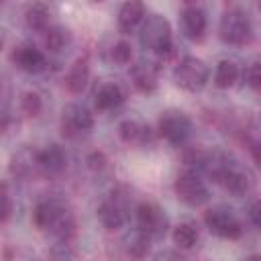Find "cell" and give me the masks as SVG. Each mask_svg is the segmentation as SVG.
I'll use <instances>...</instances> for the list:
<instances>
[{"label": "cell", "mask_w": 261, "mask_h": 261, "mask_svg": "<svg viewBox=\"0 0 261 261\" xmlns=\"http://www.w3.org/2000/svg\"><path fill=\"white\" fill-rule=\"evenodd\" d=\"M139 41L145 49L165 57L173 51V43H171V27L169 20L161 14H149L143 18L141 22V33H139Z\"/></svg>", "instance_id": "1"}, {"label": "cell", "mask_w": 261, "mask_h": 261, "mask_svg": "<svg viewBox=\"0 0 261 261\" xmlns=\"http://www.w3.org/2000/svg\"><path fill=\"white\" fill-rule=\"evenodd\" d=\"M218 33H220V39L224 43L234 45V47L249 45L253 41V35H255L249 14L243 8H237V6L222 12L220 24H218Z\"/></svg>", "instance_id": "2"}, {"label": "cell", "mask_w": 261, "mask_h": 261, "mask_svg": "<svg viewBox=\"0 0 261 261\" xmlns=\"http://www.w3.org/2000/svg\"><path fill=\"white\" fill-rule=\"evenodd\" d=\"M208 65L198 57H184L173 67V82L186 92H200L208 82Z\"/></svg>", "instance_id": "3"}, {"label": "cell", "mask_w": 261, "mask_h": 261, "mask_svg": "<svg viewBox=\"0 0 261 261\" xmlns=\"http://www.w3.org/2000/svg\"><path fill=\"white\" fill-rule=\"evenodd\" d=\"M157 135L171 145H184L192 135V120L179 110H167L157 122Z\"/></svg>", "instance_id": "4"}, {"label": "cell", "mask_w": 261, "mask_h": 261, "mask_svg": "<svg viewBox=\"0 0 261 261\" xmlns=\"http://www.w3.org/2000/svg\"><path fill=\"white\" fill-rule=\"evenodd\" d=\"M204 224L208 226V230L220 239H228L234 241L243 234V226L239 222V218L232 214V210L228 208H212L204 214Z\"/></svg>", "instance_id": "5"}, {"label": "cell", "mask_w": 261, "mask_h": 261, "mask_svg": "<svg viewBox=\"0 0 261 261\" xmlns=\"http://www.w3.org/2000/svg\"><path fill=\"white\" fill-rule=\"evenodd\" d=\"M167 216L157 204L143 202L137 206V228L145 232L149 239H161L167 232Z\"/></svg>", "instance_id": "6"}, {"label": "cell", "mask_w": 261, "mask_h": 261, "mask_svg": "<svg viewBox=\"0 0 261 261\" xmlns=\"http://www.w3.org/2000/svg\"><path fill=\"white\" fill-rule=\"evenodd\" d=\"M173 192L177 196L179 202L188 204V206H202L208 202L210 192L206 188V184L196 175V173H184L175 179L173 184Z\"/></svg>", "instance_id": "7"}, {"label": "cell", "mask_w": 261, "mask_h": 261, "mask_svg": "<svg viewBox=\"0 0 261 261\" xmlns=\"http://www.w3.org/2000/svg\"><path fill=\"white\" fill-rule=\"evenodd\" d=\"M94 126L92 112L82 104H67L61 110V133L65 137H77Z\"/></svg>", "instance_id": "8"}, {"label": "cell", "mask_w": 261, "mask_h": 261, "mask_svg": "<svg viewBox=\"0 0 261 261\" xmlns=\"http://www.w3.org/2000/svg\"><path fill=\"white\" fill-rule=\"evenodd\" d=\"M10 59H12V63L18 69H22L27 73H39L47 65V59H45L43 51L37 49V47H33V45H20V47H16L12 51V55H10Z\"/></svg>", "instance_id": "9"}, {"label": "cell", "mask_w": 261, "mask_h": 261, "mask_svg": "<svg viewBox=\"0 0 261 261\" xmlns=\"http://www.w3.org/2000/svg\"><path fill=\"white\" fill-rule=\"evenodd\" d=\"M181 27H184V33H186L188 39L200 41L204 37V33H206V27H208L206 12L196 4L184 6V10H181Z\"/></svg>", "instance_id": "10"}, {"label": "cell", "mask_w": 261, "mask_h": 261, "mask_svg": "<svg viewBox=\"0 0 261 261\" xmlns=\"http://www.w3.org/2000/svg\"><path fill=\"white\" fill-rule=\"evenodd\" d=\"M130 77H133V84L139 92L143 94H153L157 90V65L151 63V61H139L133 65L130 69Z\"/></svg>", "instance_id": "11"}, {"label": "cell", "mask_w": 261, "mask_h": 261, "mask_svg": "<svg viewBox=\"0 0 261 261\" xmlns=\"http://www.w3.org/2000/svg\"><path fill=\"white\" fill-rule=\"evenodd\" d=\"M37 163L45 173H61L67 165V157L59 145H47L45 149L37 151Z\"/></svg>", "instance_id": "12"}, {"label": "cell", "mask_w": 261, "mask_h": 261, "mask_svg": "<svg viewBox=\"0 0 261 261\" xmlns=\"http://www.w3.org/2000/svg\"><path fill=\"white\" fill-rule=\"evenodd\" d=\"M98 220L102 222L104 228L108 230H116L124 224V208L122 204L118 202V198H110V200H104L100 206H98Z\"/></svg>", "instance_id": "13"}, {"label": "cell", "mask_w": 261, "mask_h": 261, "mask_svg": "<svg viewBox=\"0 0 261 261\" xmlns=\"http://www.w3.org/2000/svg\"><path fill=\"white\" fill-rule=\"evenodd\" d=\"M88 80H90V63H88V57H80L73 61V65L69 67L67 75H65V88L71 92V94H82L88 86Z\"/></svg>", "instance_id": "14"}, {"label": "cell", "mask_w": 261, "mask_h": 261, "mask_svg": "<svg viewBox=\"0 0 261 261\" xmlns=\"http://www.w3.org/2000/svg\"><path fill=\"white\" fill-rule=\"evenodd\" d=\"M118 135L124 143L128 145H139V147H145L147 143H151V128L137 122V120H122L118 124Z\"/></svg>", "instance_id": "15"}, {"label": "cell", "mask_w": 261, "mask_h": 261, "mask_svg": "<svg viewBox=\"0 0 261 261\" xmlns=\"http://www.w3.org/2000/svg\"><path fill=\"white\" fill-rule=\"evenodd\" d=\"M145 18V6L141 2H124L118 10V29L122 33H130Z\"/></svg>", "instance_id": "16"}, {"label": "cell", "mask_w": 261, "mask_h": 261, "mask_svg": "<svg viewBox=\"0 0 261 261\" xmlns=\"http://www.w3.org/2000/svg\"><path fill=\"white\" fill-rule=\"evenodd\" d=\"M37 167H39L37 151L27 149V147L20 149L18 153H14L12 159H10V173L16 175V177H29Z\"/></svg>", "instance_id": "17"}, {"label": "cell", "mask_w": 261, "mask_h": 261, "mask_svg": "<svg viewBox=\"0 0 261 261\" xmlns=\"http://www.w3.org/2000/svg\"><path fill=\"white\" fill-rule=\"evenodd\" d=\"M122 100H124V94H122V90L116 84H104L96 92V108L102 110V112L120 106Z\"/></svg>", "instance_id": "18"}, {"label": "cell", "mask_w": 261, "mask_h": 261, "mask_svg": "<svg viewBox=\"0 0 261 261\" xmlns=\"http://www.w3.org/2000/svg\"><path fill=\"white\" fill-rule=\"evenodd\" d=\"M57 206H59V202H55V200H41L35 206V210H33V222H35V226L41 228V230H49L51 224H53V220H55Z\"/></svg>", "instance_id": "19"}, {"label": "cell", "mask_w": 261, "mask_h": 261, "mask_svg": "<svg viewBox=\"0 0 261 261\" xmlns=\"http://www.w3.org/2000/svg\"><path fill=\"white\" fill-rule=\"evenodd\" d=\"M149 243H151V239L145 232H141L139 228H135L133 232H128L124 237V251L133 259H145L149 253Z\"/></svg>", "instance_id": "20"}, {"label": "cell", "mask_w": 261, "mask_h": 261, "mask_svg": "<svg viewBox=\"0 0 261 261\" xmlns=\"http://www.w3.org/2000/svg\"><path fill=\"white\" fill-rule=\"evenodd\" d=\"M71 41V33L65 29V27H59V24H49L45 31H43V43L49 51H61L65 45H69Z\"/></svg>", "instance_id": "21"}, {"label": "cell", "mask_w": 261, "mask_h": 261, "mask_svg": "<svg viewBox=\"0 0 261 261\" xmlns=\"http://www.w3.org/2000/svg\"><path fill=\"white\" fill-rule=\"evenodd\" d=\"M239 80V67L237 63L228 61V59H222L216 69H214V86L220 88V90H228L234 86V82Z\"/></svg>", "instance_id": "22"}, {"label": "cell", "mask_w": 261, "mask_h": 261, "mask_svg": "<svg viewBox=\"0 0 261 261\" xmlns=\"http://www.w3.org/2000/svg\"><path fill=\"white\" fill-rule=\"evenodd\" d=\"M24 20H27V27L31 31H37V33H43L47 27H49V8L45 4H31L24 12Z\"/></svg>", "instance_id": "23"}, {"label": "cell", "mask_w": 261, "mask_h": 261, "mask_svg": "<svg viewBox=\"0 0 261 261\" xmlns=\"http://www.w3.org/2000/svg\"><path fill=\"white\" fill-rule=\"evenodd\" d=\"M171 239H173V245H177L179 249H192L198 243V230L192 224L181 222V224H177L173 228Z\"/></svg>", "instance_id": "24"}, {"label": "cell", "mask_w": 261, "mask_h": 261, "mask_svg": "<svg viewBox=\"0 0 261 261\" xmlns=\"http://www.w3.org/2000/svg\"><path fill=\"white\" fill-rule=\"evenodd\" d=\"M20 110L27 114V116H39L41 110H43V100L37 92H24L22 98H20Z\"/></svg>", "instance_id": "25"}, {"label": "cell", "mask_w": 261, "mask_h": 261, "mask_svg": "<svg viewBox=\"0 0 261 261\" xmlns=\"http://www.w3.org/2000/svg\"><path fill=\"white\" fill-rule=\"evenodd\" d=\"M12 216V196L6 181H0V224Z\"/></svg>", "instance_id": "26"}, {"label": "cell", "mask_w": 261, "mask_h": 261, "mask_svg": "<svg viewBox=\"0 0 261 261\" xmlns=\"http://www.w3.org/2000/svg\"><path fill=\"white\" fill-rule=\"evenodd\" d=\"M110 55H112V61H114V63L126 65V63H130V59H133V47H130L126 41H118V43H114Z\"/></svg>", "instance_id": "27"}, {"label": "cell", "mask_w": 261, "mask_h": 261, "mask_svg": "<svg viewBox=\"0 0 261 261\" xmlns=\"http://www.w3.org/2000/svg\"><path fill=\"white\" fill-rule=\"evenodd\" d=\"M243 80H245V84H247L249 88L259 90V86H261V65H259V61H251V63L245 67Z\"/></svg>", "instance_id": "28"}, {"label": "cell", "mask_w": 261, "mask_h": 261, "mask_svg": "<svg viewBox=\"0 0 261 261\" xmlns=\"http://www.w3.org/2000/svg\"><path fill=\"white\" fill-rule=\"evenodd\" d=\"M86 163H88V167H90L92 171H102V169L106 167L108 159H106V155H104L102 151H92V153L88 155Z\"/></svg>", "instance_id": "29"}, {"label": "cell", "mask_w": 261, "mask_h": 261, "mask_svg": "<svg viewBox=\"0 0 261 261\" xmlns=\"http://www.w3.org/2000/svg\"><path fill=\"white\" fill-rule=\"evenodd\" d=\"M249 218H251V224H253L255 228L261 226V204H259V200H255V202L251 204V208H249Z\"/></svg>", "instance_id": "30"}, {"label": "cell", "mask_w": 261, "mask_h": 261, "mask_svg": "<svg viewBox=\"0 0 261 261\" xmlns=\"http://www.w3.org/2000/svg\"><path fill=\"white\" fill-rule=\"evenodd\" d=\"M167 259H169V261H184L181 257H175L173 253H167ZM157 261H165V257H163V255H159V257H157Z\"/></svg>", "instance_id": "31"}, {"label": "cell", "mask_w": 261, "mask_h": 261, "mask_svg": "<svg viewBox=\"0 0 261 261\" xmlns=\"http://www.w3.org/2000/svg\"><path fill=\"white\" fill-rule=\"evenodd\" d=\"M247 261H261V257H259V255H251Z\"/></svg>", "instance_id": "32"}, {"label": "cell", "mask_w": 261, "mask_h": 261, "mask_svg": "<svg viewBox=\"0 0 261 261\" xmlns=\"http://www.w3.org/2000/svg\"><path fill=\"white\" fill-rule=\"evenodd\" d=\"M2 45H4V33L0 31V49H2Z\"/></svg>", "instance_id": "33"}, {"label": "cell", "mask_w": 261, "mask_h": 261, "mask_svg": "<svg viewBox=\"0 0 261 261\" xmlns=\"http://www.w3.org/2000/svg\"><path fill=\"white\" fill-rule=\"evenodd\" d=\"M0 98H2V82H0Z\"/></svg>", "instance_id": "34"}]
</instances>
